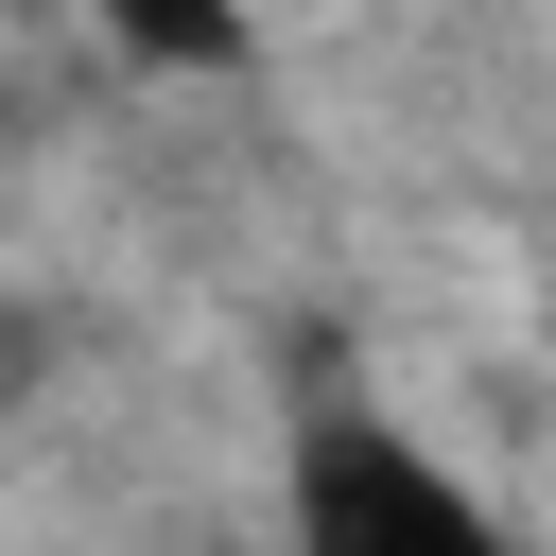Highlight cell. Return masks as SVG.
<instances>
[{"mask_svg":"<svg viewBox=\"0 0 556 556\" xmlns=\"http://www.w3.org/2000/svg\"><path fill=\"white\" fill-rule=\"evenodd\" d=\"M278 556H521L504 504L382 400H313L278 434Z\"/></svg>","mask_w":556,"mask_h":556,"instance_id":"obj_1","label":"cell"},{"mask_svg":"<svg viewBox=\"0 0 556 556\" xmlns=\"http://www.w3.org/2000/svg\"><path fill=\"white\" fill-rule=\"evenodd\" d=\"M87 17H104L139 70H243V52H261V17H243V0H87Z\"/></svg>","mask_w":556,"mask_h":556,"instance_id":"obj_2","label":"cell"},{"mask_svg":"<svg viewBox=\"0 0 556 556\" xmlns=\"http://www.w3.org/2000/svg\"><path fill=\"white\" fill-rule=\"evenodd\" d=\"M35 382H52V313H35V295H0V417H17Z\"/></svg>","mask_w":556,"mask_h":556,"instance_id":"obj_3","label":"cell"}]
</instances>
